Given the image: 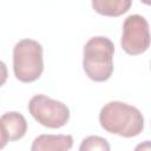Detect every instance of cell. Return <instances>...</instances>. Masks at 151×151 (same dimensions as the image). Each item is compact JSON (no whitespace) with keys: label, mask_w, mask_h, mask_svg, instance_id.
Segmentation results:
<instances>
[{"label":"cell","mask_w":151,"mask_h":151,"mask_svg":"<svg viewBox=\"0 0 151 151\" xmlns=\"http://www.w3.org/2000/svg\"><path fill=\"white\" fill-rule=\"evenodd\" d=\"M79 151H111L109 142L100 136H88L83 139Z\"/></svg>","instance_id":"cell-9"},{"label":"cell","mask_w":151,"mask_h":151,"mask_svg":"<svg viewBox=\"0 0 151 151\" xmlns=\"http://www.w3.org/2000/svg\"><path fill=\"white\" fill-rule=\"evenodd\" d=\"M113 42L103 35L91 38L84 46L83 68L93 81H106L113 73Z\"/></svg>","instance_id":"cell-2"},{"label":"cell","mask_w":151,"mask_h":151,"mask_svg":"<svg viewBox=\"0 0 151 151\" xmlns=\"http://www.w3.org/2000/svg\"><path fill=\"white\" fill-rule=\"evenodd\" d=\"M123 50L131 55L144 53L150 46V31L146 19L139 14L129 15L123 24L120 40Z\"/></svg>","instance_id":"cell-5"},{"label":"cell","mask_w":151,"mask_h":151,"mask_svg":"<svg viewBox=\"0 0 151 151\" xmlns=\"http://www.w3.org/2000/svg\"><path fill=\"white\" fill-rule=\"evenodd\" d=\"M93 9L106 17H119L129 11L132 5L131 0H92Z\"/></svg>","instance_id":"cell-8"},{"label":"cell","mask_w":151,"mask_h":151,"mask_svg":"<svg viewBox=\"0 0 151 151\" xmlns=\"http://www.w3.org/2000/svg\"><path fill=\"white\" fill-rule=\"evenodd\" d=\"M7 77H8L7 66H6V64L2 60H0V86H2L6 83Z\"/></svg>","instance_id":"cell-10"},{"label":"cell","mask_w":151,"mask_h":151,"mask_svg":"<svg viewBox=\"0 0 151 151\" xmlns=\"http://www.w3.org/2000/svg\"><path fill=\"white\" fill-rule=\"evenodd\" d=\"M73 146L71 134H39L32 142L31 151H70Z\"/></svg>","instance_id":"cell-6"},{"label":"cell","mask_w":151,"mask_h":151,"mask_svg":"<svg viewBox=\"0 0 151 151\" xmlns=\"http://www.w3.org/2000/svg\"><path fill=\"white\" fill-rule=\"evenodd\" d=\"M8 142H9V139H8V137H7V133L5 132L4 127H2L1 124H0V150L4 149V147L7 145Z\"/></svg>","instance_id":"cell-11"},{"label":"cell","mask_w":151,"mask_h":151,"mask_svg":"<svg viewBox=\"0 0 151 151\" xmlns=\"http://www.w3.org/2000/svg\"><path fill=\"white\" fill-rule=\"evenodd\" d=\"M0 124L4 127L9 142L21 139L27 131V122L25 117L15 111L6 112L0 117Z\"/></svg>","instance_id":"cell-7"},{"label":"cell","mask_w":151,"mask_h":151,"mask_svg":"<svg viewBox=\"0 0 151 151\" xmlns=\"http://www.w3.org/2000/svg\"><path fill=\"white\" fill-rule=\"evenodd\" d=\"M133 151H150V140H145L143 143H139Z\"/></svg>","instance_id":"cell-12"},{"label":"cell","mask_w":151,"mask_h":151,"mask_svg":"<svg viewBox=\"0 0 151 151\" xmlns=\"http://www.w3.org/2000/svg\"><path fill=\"white\" fill-rule=\"evenodd\" d=\"M28 111L40 125L50 129L63 127L70 119V109L66 104L45 94L33 96L28 103Z\"/></svg>","instance_id":"cell-4"},{"label":"cell","mask_w":151,"mask_h":151,"mask_svg":"<svg viewBox=\"0 0 151 151\" xmlns=\"http://www.w3.org/2000/svg\"><path fill=\"white\" fill-rule=\"evenodd\" d=\"M13 71L21 83H32L44 71L42 46L33 39H21L13 48Z\"/></svg>","instance_id":"cell-3"},{"label":"cell","mask_w":151,"mask_h":151,"mask_svg":"<svg viewBox=\"0 0 151 151\" xmlns=\"http://www.w3.org/2000/svg\"><path fill=\"white\" fill-rule=\"evenodd\" d=\"M99 123L109 133L131 138L138 136L144 129L142 112L123 101H110L105 104L99 113Z\"/></svg>","instance_id":"cell-1"}]
</instances>
